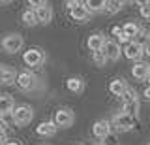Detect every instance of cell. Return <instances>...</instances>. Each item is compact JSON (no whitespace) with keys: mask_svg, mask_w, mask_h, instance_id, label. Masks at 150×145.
I'll return each mask as SVG.
<instances>
[{"mask_svg":"<svg viewBox=\"0 0 150 145\" xmlns=\"http://www.w3.org/2000/svg\"><path fill=\"white\" fill-rule=\"evenodd\" d=\"M11 119L13 123L17 126H26L32 123V119H34V109H32L30 106L23 104V106H15L11 111Z\"/></svg>","mask_w":150,"mask_h":145,"instance_id":"cell-1","label":"cell"},{"mask_svg":"<svg viewBox=\"0 0 150 145\" xmlns=\"http://www.w3.org/2000/svg\"><path fill=\"white\" fill-rule=\"evenodd\" d=\"M23 60H25V64L30 66V68H40V66H43V62H45V53H43V49H40V47H32V49L25 51Z\"/></svg>","mask_w":150,"mask_h":145,"instance_id":"cell-2","label":"cell"},{"mask_svg":"<svg viewBox=\"0 0 150 145\" xmlns=\"http://www.w3.org/2000/svg\"><path fill=\"white\" fill-rule=\"evenodd\" d=\"M0 45H2V49L6 51V53H17V51H21V47L25 45V40H23L21 34H8V36H4V40L0 41Z\"/></svg>","mask_w":150,"mask_h":145,"instance_id":"cell-3","label":"cell"},{"mask_svg":"<svg viewBox=\"0 0 150 145\" xmlns=\"http://www.w3.org/2000/svg\"><path fill=\"white\" fill-rule=\"evenodd\" d=\"M111 124L115 126L116 130H131L135 124V117L126 113V111H120V113H116L115 117H112Z\"/></svg>","mask_w":150,"mask_h":145,"instance_id":"cell-4","label":"cell"},{"mask_svg":"<svg viewBox=\"0 0 150 145\" xmlns=\"http://www.w3.org/2000/svg\"><path fill=\"white\" fill-rule=\"evenodd\" d=\"M68 10H69V15L79 23H86L90 19V11H88L86 6L81 4V2H68Z\"/></svg>","mask_w":150,"mask_h":145,"instance_id":"cell-5","label":"cell"},{"mask_svg":"<svg viewBox=\"0 0 150 145\" xmlns=\"http://www.w3.org/2000/svg\"><path fill=\"white\" fill-rule=\"evenodd\" d=\"M122 51H124V55H126L128 60H137V62H139V60L143 59V55H144V45L141 44V41L131 40L129 44H126V47Z\"/></svg>","mask_w":150,"mask_h":145,"instance_id":"cell-6","label":"cell"},{"mask_svg":"<svg viewBox=\"0 0 150 145\" xmlns=\"http://www.w3.org/2000/svg\"><path fill=\"white\" fill-rule=\"evenodd\" d=\"M73 121H75V115L68 107H62V109H58L54 113V124L58 126V128H69V126L73 124Z\"/></svg>","mask_w":150,"mask_h":145,"instance_id":"cell-7","label":"cell"},{"mask_svg":"<svg viewBox=\"0 0 150 145\" xmlns=\"http://www.w3.org/2000/svg\"><path fill=\"white\" fill-rule=\"evenodd\" d=\"M101 53L105 55L107 60H118L120 55H122V49H120V44L115 40H107L101 47Z\"/></svg>","mask_w":150,"mask_h":145,"instance_id":"cell-8","label":"cell"},{"mask_svg":"<svg viewBox=\"0 0 150 145\" xmlns=\"http://www.w3.org/2000/svg\"><path fill=\"white\" fill-rule=\"evenodd\" d=\"M15 83L21 91H32L34 85H36V77H34V74H30V72H21V74H17Z\"/></svg>","mask_w":150,"mask_h":145,"instance_id":"cell-9","label":"cell"},{"mask_svg":"<svg viewBox=\"0 0 150 145\" xmlns=\"http://www.w3.org/2000/svg\"><path fill=\"white\" fill-rule=\"evenodd\" d=\"M131 76H133L135 79H139V81H146V79L150 77V64L146 62H135L133 68H131Z\"/></svg>","mask_w":150,"mask_h":145,"instance_id":"cell-10","label":"cell"},{"mask_svg":"<svg viewBox=\"0 0 150 145\" xmlns=\"http://www.w3.org/2000/svg\"><path fill=\"white\" fill-rule=\"evenodd\" d=\"M92 134L96 136L98 139H105L107 136L111 134V123L109 121H96L94 123V126H92Z\"/></svg>","mask_w":150,"mask_h":145,"instance_id":"cell-11","label":"cell"},{"mask_svg":"<svg viewBox=\"0 0 150 145\" xmlns=\"http://www.w3.org/2000/svg\"><path fill=\"white\" fill-rule=\"evenodd\" d=\"M107 41V38H105V34L103 32H94L92 36H88V40H86V47L92 51H101V47H103V44Z\"/></svg>","mask_w":150,"mask_h":145,"instance_id":"cell-12","label":"cell"},{"mask_svg":"<svg viewBox=\"0 0 150 145\" xmlns=\"http://www.w3.org/2000/svg\"><path fill=\"white\" fill-rule=\"evenodd\" d=\"M56 130H58V126L54 124V121H45V123H40L36 126V134L43 136V138H51V136H54Z\"/></svg>","mask_w":150,"mask_h":145,"instance_id":"cell-13","label":"cell"},{"mask_svg":"<svg viewBox=\"0 0 150 145\" xmlns=\"http://www.w3.org/2000/svg\"><path fill=\"white\" fill-rule=\"evenodd\" d=\"M36 17H38V23H41V25H49V23L53 21V8H51L49 4L38 8V10H36Z\"/></svg>","mask_w":150,"mask_h":145,"instance_id":"cell-14","label":"cell"},{"mask_svg":"<svg viewBox=\"0 0 150 145\" xmlns=\"http://www.w3.org/2000/svg\"><path fill=\"white\" fill-rule=\"evenodd\" d=\"M13 107H15V100L9 94L0 96V115H11Z\"/></svg>","mask_w":150,"mask_h":145,"instance_id":"cell-15","label":"cell"},{"mask_svg":"<svg viewBox=\"0 0 150 145\" xmlns=\"http://www.w3.org/2000/svg\"><path fill=\"white\" fill-rule=\"evenodd\" d=\"M126 89H128V85H126L124 79H111V81H109V91L115 96H122Z\"/></svg>","mask_w":150,"mask_h":145,"instance_id":"cell-16","label":"cell"},{"mask_svg":"<svg viewBox=\"0 0 150 145\" xmlns=\"http://www.w3.org/2000/svg\"><path fill=\"white\" fill-rule=\"evenodd\" d=\"M105 4L107 0H84V6L90 13H100V11H105Z\"/></svg>","mask_w":150,"mask_h":145,"instance_id":"cell-17","label":"cell"},{"mask_svg":"<svg viewBox=\"0 0 150 145\" xmlns=\"http://www.w3.org/2000/svg\"><path fill=\"white\" fill-rule=\"evenodd\" d=\"M66 87H68V91H71V92H83V89H84V81L81 77H69L68 81H66Z\"/></svg>","mask_w":150,"mask_h":145,"instance_id":"cell-18","label":"cell"},{"mask_svg":"<svg viewBox=\"0 0 150 145\" xmlns=\"http://www.w3.org/2000/svg\"><path fill=\"white\" fill-rule=\"evenodd\" d=\"M15 79H17L15 70L4 66V72H2V79H0V83H4V85H11V83H15Z\"/></svg>","mask_w":150,"mask_h":145,"instance_id":"cell-19","label":"cell"},{"mask_svg":"<svg viewBox=\"0 0 150 145\" xmlns=\"http://www.w3.org/2000/svg\"><path fill=\"white\" fill-rule=\"evenodd\" d=\"M122 30L126 32V34L129 36V38H133V36H139L141 32H143V29L137 25V23H133V21H129V23H126L124 26H122Z\"/></svg>","mask_w":150,"mask_h":145,"instance_id":"cell-20","label":"cell"},{"mask_svg":"<svg viewBox=\"0 0 150 145\" xmlns=\"http://www.w3.org/2000/svg\"><path fill=\"white\" fill-rule=\"evenodd\" d=\"M23 23H25L26 26H34L38 25V17H36V10H25L23 11Z\"/></svg>","mask_w":150,"mask_h":145,"instance_id":"cell-21","label":"cell"},{"mask_svg":"<svg viewBox=\"0 0 150 145\" xmlns=\"http://www.w3.org/2000/svg\"><path fill=\"white\" fill-rule=\"evenodd\" d=\"M122 111H126V113L137 117L139 115V98L137 100H129V102H124V107H122Z\"/></svg>","mask_w":150,"mask_h":145,"instance_id":"cell-22","label":"cell"},{"mask_svg":"<svg viewBox=\"0 0 150 145\" xmlns=\"http://www.w3.org/2000/svg\"><path fill=\"white\" fill-rule=\"evenodd\" d=\"M122 0H107V4H105V11H109V13H118L122 10Z\"/></svg>","mask_w":150,"mask_h":145,"instance_id":"cell-23","label":"cell"},{"mask_svg":"<svg viewBox=\"0 0 150 145\" xmlns=\"http://www.w3.org/2000/svg\"><path fill=\"white\" fill-rule=\"evenodd\" d=\"M92 60H94V64L100 66V68L107 64V59H105V55H103L101 51H94V53H92Z\"/></svg>","mask_w":150,"mask_h":145,"instance_id":"cell-24","label":"cell"},{"mask_svg":"<svg viewBox=\"0 0 150 145\" xmlns=\"http://www.w3.org/2000/svg\"><path fill=\"white\" fill-rule=\"evenodd\" d=\"M122 98H124V102H129V100H137V92L133 91L131 87H128L124 91V94H122Z\"/></svg>","mask_w":150,"mask_h":145,"instance_id":"cell-25","label":"cell"},{"mask_svg":"<svg viewBox=\"0 0 150 145\" xmlns=\"http://www.w3.org/2000/svg\"><path fill=\"white\" fill-rule=\"evenodd\" d=\"M45 4H47V0H28V6H30L32 10H38V8L45 6Z\"/></svg>","mask_w":150,"mask_h":145,"instance_id":"cell-26","label":"cell"},{"mask_svg":"<svg viewBox=\"0 0 150 145\" xmlns=\"http://www.w3.org/2000/svg\"><path fill=\"white\" fill-rule=\"evenodd\" d=\"M139 11H141V15H143L146 21H150V2L146 4V6H141V8H139Z\"/></svg>","mask_w":150,"mask_h":145,"instance_id":"cell-27","label":"cell"},{"mask_svg":"<svg viewBox=\"0 0 150 145\" xmlns=\"http://www.w3.org/2000/svg\"><path fill=\"white\" fill-rule=\"evenodd\" d=\"M116 38H118V41H120V44H129V41H131V38H129L128 34H126L124 30H122V34H120V36H116Z\"/></svg>","mask_w":150,"mask_h":145,"instance_id":"cell-28","label":"cell"},{"mask_svg":"<svg viewBox=\"0 0 150 145\" xmlns=\"http://www.w3.org/2000/svg\"><path fill=\"white\" fill-rule=\"evenodd\" d=\"M148 38H146V41H144V53L150 57V34H146Z\"/></svg>","mask_w":150,"mask_h":145,"instance_id":"cell-29","label":"cell"},{"mask_svg":"<svg viewBox=\"0 0 150 145\" xmlns=\"http://www.w3.org/2000/svg\"><path fill=\"white\" fill-rule=\"evenodd\" d=\"M111 32H112V36H120L122 34V26H112Z\"/></svg>","mask_w":150,"mask_h":145,"instance_id":"cell-30","label":"cell"},{"mask_svg":"<svg viewBox=\"0 0 150 145\" xmlns=\"http://www.w3.org/2000/svg\"><path fill=\"white\" fill-rule=\"evenodd\" d=\"M8 143V138H6V132H0V145H6Z\"/></svg>","mask_w":150,"mask_h":145,"instance_id":"cell-31","label":"cell"},{"mask_svg":"<svg viewBox=\"0 0 150 145\" xmlns=\"http://www.w3.org/2000/svg\"><path fill=\"white\" fill-rule=\"evenodd\" d=\"M133 2H137V6L141 8V6H146V4L150 2V0H133Z\"/></svg>","mask_w":150,"mask_h":145,"instance_id":"cell-32","label":"cell"},{"mask_svg":"<svg viewBox=\"0 0 150 145\" xmlns=\"http://www.w3.org/2000/svg\"><path fill=\"white\" fill-rule=\"evenodd\" d=\"M144 98H146V100H150V87L144 89Z\"/></svg>","mask_w":150,"mask_h":145,"instance_id":"cell-33","label":"cell"},{"mask_svg":"<svg viewBox=\"0 0 150 145\" xmlns=\"http://www.w3.org/2000/svg\"><path fill=\"white\" fill-rule=\"evenodd\" d=\"M6 145H23V143H19V141H8Z\"/></svg>","mask_w":150,"mask_h":145,"instance_id":"cell-34","label":"cell"},{"mask_svg":"<svg viewBox=\"0 0 150 145\" xmlns=\"http://www.w3.org/2000/svg\"><path fill=\"white\" fill-rule=\"evenodd\" d=\"M2 72H4V66H0V79H2Z\"/></svg>","mask_w":150,"mask_h":145,"instance_id":"cell-35","label":"cell"},{"mask_svg":"<svg viewBox=\"0 0 150 145\" xmlns=\"http://www.w3.org/2000/svg\"><path fill=\"white\" fill-rule=\"evenodd\" d=\"M6 2H11V0H0V4H6Z\"/></svg>","mask_w":150,"mask_h":145,"instance_id":"cell-36","label":"cell"},{"mask_svg":"<svg viewBox=\"0 0 150 145\" xmlns=\"http://www.w3.org/2000/svg\"><path fill=\"white\" fill-rule=\"evenodd\" d=\"M66 2H81V0H66Z\"/></svg>","mask_w":150,"mask_h":145,"instance_id":"cell-37","label":"cell"},{"mask_svg":"<svg viewBox=\"0 0 150 145\" xmlns=\"http://www.w3.org/2000/svg\"><path fill=\"white\" fill-rule=\"evenodd\" d=\"M122 2H133V0H122Z\"/></svg>","mask_w":150,"mask_h":145,"instance_id":"cell-38","label":"cell"},{"mask_svg":"<svg viewBox=\"0 0 150 145\" xmlns=\"http://www.w3.org/2000/svg\"><path fill=\"white\" fill-rule=\"evenodd\" d=\"M148 145H150V143H148Z\"/></svg>","mask_w":150,"mask_h":145,"instance_id":"cell-39","label":"cell"}]
</instances>
